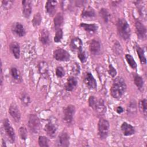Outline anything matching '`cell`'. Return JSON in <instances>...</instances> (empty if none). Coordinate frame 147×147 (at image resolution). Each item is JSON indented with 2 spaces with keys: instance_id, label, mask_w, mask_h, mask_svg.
Segmentation results:
<instances>
[{
  "instance_id": "obj_37",
  "label": "cell",
  "mask_w": 147,
  "mask_h": 147,
  "mask_svg": "<svg viewBox=\"0 0 147 147\" xmlns=\"http://www.w3.org/2000/svg\"><path fill=\"white\" fill-rule=\"evenodd\" d=\"M63 32L61 28L56 30V32L53 38L54 42L57 43L60 42L63 38Z\"/></svg>"
},
{
  "instance_id": "obj_12",
  "label": "cell",
  "mask_w": 147,
  "mask_h": 147,
  "mask_svg": "<svg viewBox=\"0 0 147 147\" xmlns=\"http://www.w3.org/2000/svg\"><path fill=\"white\" fill-rule=\"evenodd\" d=\"M84 83L90 89H95L97 87L96 81L90 72H87L84 78Z\"/></svg>"
},
{
  "instance_id": "obj_33",
  "label": "cell",
  "mask_w": 147,
  "mask_h": 147,
  "mask_svg": "<svg viewBox=\"0 0 147 147\" xmlns=\"http://www.w3.org/2000/svg\"><path fill=\"white\" fill-rule=\"evenodd\" d=\"M41 21H42V17L41 14L39 12L36 13L34 15L33 20L32 21L33 26L36 27L39 26L41 22Z\"/></svg>"
},
{
  "instance_id": "obj_28",
  "label": "cell",
  "mask_w": 147,
  "mask_h": 147,
  "mask_svg": "<svg viewBox=\"0 0 147 147\" xmlns=\"http://www.w3.org/2000/svg\"><path fill=\"white\" fill-rule=\"evenodd\" d=\"M10 75L12 77V78L17 82L21 81V77L20 75V71L18 70V69L15 67H12L10 68Z\"/></svg>"
},
{
  "instance_id": "obj_45",
  "label": "cell",
  "mask_w": 147,
  "mask_h": 147,
  "mask_svg": "<svg viewBox=\"0 0 147 147\" xmlns=\"http://www.w3.org/2000/svg\"><path fill=\"white\" fill-rule=\"evenodd\" d=\"M78 57L82 63H84L86 60V55L85 52L83 50L78 52Z\"/></svg>"
},
{
  "instance_id": "obj_25",
  "label": "cell",
  "mask_w": 147,
  "mask_h": 147,
  "mask_svg": "<svg viewBox=\"0 0 147 147\" xmlns=\"http://www.w3.org/2000/svg\"><path fill=\"white\" fill-rule=\"evenodd\" d=\"M136 50L137 52V53L138 55V56L139 57L140 61L142 64H146V59L144 51L143 49L140 47V45L136 44Z\"/></svg>"
},
{
  "instance_id": "obj_5",
  "label": "cell",
  "mask_w": 147,
  "mask_h": 147,
  "mask_svg": "<svg viewBox=\"0 0 147 147\" xmlns=\"http://www.w3.org/2000/svg\"><path fill=\"white\" fill-rule=\"evenodd\" d=\"M53 56L54 59L59 61H68L71 56L68 51L63 48H58L53 51Z\"/></svg>"
},
{
  "instance_id": "obj_34",
  "label": "cell",
  "mask_w": 147,
  "mask_h": 147,
  "mask_svg": "<svg viewBox=\"0 0 147 147\" xmlns=\"http://www.w3.org/2000/svg\"><path fill=\"white\" fill-rule=\"evenodd\" d=\"M38 143L41 147H48L49 146V140L44 136H40L38 139Z\"/></svg>"
},
{
  "instance_id": "obj_31",
  "label": "cell",
  "mask_w": 147,
  "mask_h": 147,
  "mask_svg": "<svg viewBox=\"0 0 147 147\" xmlns=\"http://www.w3.org/2000/svg\"><path fill=\"white\" fill-rule=\"evenodd\" d=\"M125 59H126L127 63H128V64L129 65V66L132 69H136L137 66V63L131 55L126 54L125 55Z\"/></svg>"
},
{
  "instance_id": "obj_38",
  "label": "cell",
  "mask_w": 147,
  "mask_h": 147,
  "mask_svg": "<svg viewBox=\"0 0 147 147\" xmlns=\"http://www.w3.org/2000/svg\"><path fill=\"white\" fill-rule=\"evenodd\" d=\"M18 133L20 138L22 140H25L27 138V130L26 128L24 126H21L20 127L18 130Z\"/></svg>"
},
{
  "instance_id": "obj_48",
  "label": "cell",
  "mask_w": 147,
  "mask_h": 147,
  "mask_svg": "<svg viewBox=\"0 0 147 147\" xmlns=\"http://www.w3.org/2000/svg\"><path fill=\"white\" fill-rule=\"evenodd\" d=\"M3 80V68H2V62H1V87L2 86Z\"/></svg>"
},
{
  "instance_id": "obj_1",
  "label": "cell",
  "mask_w": 147,
  "mask_h": 147,
  "mask_svg": "<svg viewBox=\"0 0 147 147\" xmlns=\"http://www.w3.org/2000/svg\"><path fill=\"white\" fill-rule=\"evenodd\" d=\"M126 88L125 79L121 76H118L113 80L110 88L111 95L115 99H119L125 94Z\"/></svg>"
},
{
  "instance_id": "obj_22",
  "label": "cell",
  "mask_w": 147,
  "mask_h": 147,
  "mask_svg": "<svg viewBox=\"0 0 147 147\" xmlns=\"http://www.w3.org/2000/svg\"><path fill=\"white\" fill-rule=\"evenodd\" d=\"M78 84V81L75 77L70 76L68 78L66 84L65 85V89L68 91H73Z\"/></svg>"
},
{
  "instance_id": "obj_9",
  "label": "cell",
  "mask_w": 147,
  "mask_h": 147,
  "mask_svg": "<svg viewBox=\"0 0 147 147\" xmlns=\"http://www.w3.org/2000/svg\"><path fill=\"white\" fill-rule=\"evenodd\" d=\"M69 145V136L65 131H62L58 136L56 146L66 147Z\"/></svg>"
},
{
  "instance_id": "obj_8",
  "label": "cell",
  "mask_w": 147,
  "mask_h": 147,
  "mask_svg": "<svg viewBox=\"0 0 147 147\" xmlns=\"http://www.w3.org/2000/svg\"><path fill=\"white\" fill-rule=\"evenodd\" d=\"M136 32L138 38L144 40L146 37V28L145 26L139 20H136L135 21Z\"/></svg>"
},
{
  "instance_id": "obj_32",
  "label": "cell",
  "mask_w": 147,
  "mask_h": 147,
  "mask_svg": "<svg viewBox=\"0 0 147 147\" xmlns=\"http://www.w3.org/2000/svg\"><path fill=\"white\" fill-rule=\"evenodd\" d=\"M20 100L22 104L25 106H28L31 102L29 95L26 92H23L21 94L20 96Z\"/></svg>"
},
{
  "instance_id": "obj_18",
  "label": "cell",
  "mask_w": 147,
  "mask_h": 147,
  "mask_svg": "<svg viewBox=\"0 0 147 147\" xmlns=\"http://www.w3.org/2000/svg\"><path fill=\"white\" fill-rule=\"evenodd\" d=\"M100 44L99 41L93 39L90 41L89 44V50L91 54L98 55L100 51Z\"/></svg>"
},
{
  "instance_id": "obj_17",
  "label": "cell",
  "mask_w": 147,
  "mask_h": 147,
  "mask_svg": "<svg viewBox=\"0 0 147 147\" xmlns=\"http://www.w3.org/2000/svg\"><path fill=\"white\" fill-rule=\"evenodd\" d=\"M57 2L56 1H47L45 4V10L48 15L52 17L55 15Z\"/></svg>"
},
{
  "instance_id": "obj_10",
  "label": "cell",
  "mask_w": 147,
  "mask_h": 147,
  "mask_svg": "<svg viewBox=\"0 0 147 147\" xmlns=\"http://www.w3.org/2000/svg\"><path fill=\"white\" fill-rule=\"evenodd\" d=\"M9 113L16 122H19L21 119V113L17 106L12 103L9 107Z\"/></svg>"
},
{
  "instance_id": "obj_15",
  "label": "cell",
  "mask_w": 147,
  "mask_h": 147,
  "mask_svg": "<svg viewBox=\"0 0 147 147\" xmlns=\"http://www.w3.org/2000/svg\"><path fill=\"white\" fill-rule=\"evenodd\" d=\"M121 129L123 134L125 136H130L135 133L134 127L126 122L122 123L121 126Z\"/></svg>"
},
{
  "instance_id": "obj_40",
  "label": "cell",
  "mask_w": 147,
  "mask_h": 147,
  "mask_svg": "<svg viewBox=\"0 0 147 147\" xmlns=\"http://www.w3.org/2000/svg\"><path fill=\"white\" fill-rule=\"evenodd\" d=\"M13 4V1L11 0H3L2 1V6L5 10L10 9Z\"/></svg>"
},
{
  "instance_id": "obj_29",
  "label": "cell",
  "mask_w": 147,
  "mask_h": 147,
  "mask_svg": "<svg viewBox=\"0 0 147 147\" xmlns=\"http://www.w3.org/2000/svg\"><path fill=\"white\" fill-rule=\"evenodd\" d=\"M134 82L135 85L140 90H141L143 88L144 82L141 76H140L139 75L136 74L134 76Z\"/></svg>"
},
{
  "instance_id": "obj_13",
  "label": "cell",
  "mask_w": 147,
  "mask_h": 147,
  "mask_svg": "<svg viewBox=\"0 0 147 147\" xmlns=\"http://www.w3.org/2000/svg\"><path fill=\"white\" fill-rule=\"evenodd\" d=\"M83 42L82 40L79 37H74L70 43V48L72 51L75 52H79L82 51Z\"/></svg>"
},
{
  "instance_id": "obj_26",
  "label": "cell",
  "mask_w": 147,
  "mask_h": 147,
  "mask_svg": "<svg viewBox=\"0 0 147 147\" xmlns=\"http://www.w3.org/2000/svg\"><path fill=\"white\" fill-rule=\"evenodd\" d=\"M95 16V12L93 8L88 6L86 9H84L82 12L81 16L84 18L94 17Z\"/></svg>"
},
{
  "instance_id": "obj_11",
  "label": "cell",
  "mask_w": 147,
  "mask_h": 147,
  "mask_svg": "<svg viewBox=\"0 0 147 147\" xmlns=\"http://www.w3.org/2000/svg\"><path fill=\"white\" fill-rule=\"evenodd\" d=\"M11 31L18 37H24L26 34V30L24 25L18 22H15L11 26Z\"/></svg>"
},
{
  "instance_id": "obj_20",
  "label": "cell",
  "mask_w": 147,
  "mask_h": 147,
  "mask_svg": "<svg viewBox=\"0 0 147 147\" xmlns=\"http://www.w3.org/2000/svg\"><path fill=\"white\" fill-rule=\"evenodd\" d=\"M94 110H95V111L98 115H103L106 111V107L105 103V101L102 99H97V101Z\"/></svg>"
},
{
  "instance_id": "obj_35",
  "label": "cell",
  "mask_w": 147,
  "mask_h": 147,
  "mask_svg": "<svg viewBox=\"0 0 147 147\" xmlns=\"http://www.w3.org/2000/svg\"><path fill=\"white\" fill-rule=\"evenodd\" d=\"M38 70L41 74L42 75H45L48 72V67L47 63L45 61L40 62L38 64Z\"/></svg>"
},
{
  "instance_id": "obj_47",
  "label": "cell",
  "mask_w": 147,
  "mask_h": 147,
  "mask_svg": "<svg viewBox=\"0 0 147 147\" xmlns=\"http://www.w3.org/2000/svg\"><path fill=\"white\" fill-rule=\"evenodd\" d=\"M115 111L117 112V113L120 114L122 113L124 111V109L122 106H117L115 108Z\"/></svg>"
},
{
  "instance_id": "obj_43",
  "label": "cell",
  "mask_w": 147,
  "mask_h": 147,
  "mask_svg": "<svg viewBox=\"0 0 147 147\" xmlns=\"http://www.w3.org/2000/svg\"><path fill=\"white\" fill-rule=\"evenodd\" d=\"M113 50L117 55H120L122 53V48L120 44L118 42H116L113 47Z\"/></svg>"
},
{
  "instance_id": "obj_23",
  "label": "cell",
  "mask_w": 147,
  "mask_h": 147,
  "mask_svg": "<svg viewBox=\"0 0 147 147\" xmlns=\"http://www.w3.org/2000/svg\"><path fill=\"white\" fill-rule=\"evenodd\" d=\"M40 41L43 45H48L50 42L49 32L47 29H42L40 30L39 35Z\"/></svg>"
},
{
  "instance_id": "obj_27",
  "label": "cell",
  "mask_w": 147,
  "mask_h": 147,
  "mask_svg": "<svg viewBox=\"0 0 147 147\" xmlns=\"http://www.w3.org/2000/svg\"><path fill=\"white\" fill-rule=\"evenodd\" d=\"M138 107L141 113L146 117L147 112V100L145 98H144L140 100L138 103Z\"/></svg>"
},
{
  "instance_id": "obj_36",
  "label": "cell",
  "mask_w": 147,
  "mask_h": 147,
  "mask_svg": "<svg viewBox=\"0 0 147 147\" xmlns=\"http://www.w3.org/2000/svg\"><path fill=\"white\" fill-rule=\"evenodd\" d=\"M137 104L135 100H131L128 106L127 111L130 114H134L137 112Z\"/></svg>"
},
{
  "instance_id": "obj_14",
  "label": "cell",
  "mask_w": 147,
  "mask_h": 147,
  "mask_svg": "<svg viewBox=\"0 0 147 147\" xmlns=\"http://www.w3.org/2000/svg\"><path fill=\"white\" fill-rule=\"evenodd\" d=\"M44 130L47 135L51 138L55 137L57 133V127L52 122L49 121L44 126Z\"/></svg>"
},
{
  "instance_id": "obj_7",
  "label": "cell",
  "mask_w": 147,
  "mask_h": 147,
  "mask_svg": "<svg viewBox=\"0 0 147 147\" xmlns=\"http://www.w3.org/2000/svg\"><path fill=\"white\" fill-rule=\"evenodd\" d=\"M3 129L9 138L11 143H14L16 140V134L14 129L11 125V123L8 119L5 118L3 121Z\"/></svg>"
},
{
  "instance_id": "obj_39",
  "label": "cell",
  "mask_w": 147,
  "mask_h": 147,
  "mask_svg": "<svg viewBox=\"0 0 147 147\" xmlns=\"http://www.w3.org/2000/svg\"><path fill=\"white\" fill-rule=\"evenodd\" d=\"M136 6L138 5V11L140 13V14L144 17V18H146V10L145 8L142 6V5H141L140 4V1H137V3H136Z\"/></svg>"
},
{
  "instance_id": "obj_42",
  "label": "cell",
  "mask_w": 147,
  "mask_h": 147,
  "mask_svg": "<svg viewBox=\"0 0 147 147\" xmlns=\"http://www.w3.org/2000/svg\"><path fill=\"white\" fill-rule=\"evenodd\" d=\"M97 101V99L94 96H90L88 98V105L92 109H94L96 103Z\"/></svg>"
},
{
  "instance_id": "obj_6",
  "label": "cell",
  "mask_w": 147,
  "mask_h": 147,
  "mask_svg": "<svg viewBox=\"0 0 147 147\" xmlns=\"http://www.w3.org/2000/svg\"><path fill=\"white\" fill-rule=\"evenodd\" d=\"M75 113V107L72 105H68L63 110V120L64 121L70 124L73 121L74 115Z\"/></svg>"
},
{
  "instance_id": "obj_44",
  "label": "cell",
  "mask_w": 147,
  "mask_h": 147,
  "mask_svg": "<svg viewBox=\"0 0 147 147\" xmlns=\"http://www.w3.org/2000/svg\"><path fill=\"white\" fill-rule=\"evenodd\" d=\"M108 72H109V75L113 77V78H114L116 75H117V70L116 69L113 67V65L110 64H109V70H108Z\"/></svg>"
},
{
  "instance_id": "obj_49",
  "label": "cell",
  "mask_w": 147,
  "mask_h": 147,
  "mask_svg": "<svg viewBox=\"0 0 147 147\" xmlns=\"http://www.w3.org/2000/svg\"><path fill=\"white\" fill-rule=\"evenodd\" d=\"M5 146H6V143H5V141L2 140V147H5Z\"/></svg>"
},
{
  "instance_id": "obj_4",
  "label": "cell",
  "mask_w": 147,
  "mask_h": 147,
  "mask_svg": "<svg viewBox=\"0 0 147 147\" xmlns=\"http://www.w3.org/2000/svg\"><path fill=\"white\" fill-rule=\"evenodd\" d=\"M28 127L33 133H38L40 130L41 124L38 117L36 114H30L28 119Z\"/></svg>"
},
{
  "instance_id": "obj_46",
  "label": "cell",
  "mask_w": 147,
  "mask_h": 147,
  "mask_svg": "<svg viewBox=\"0 0 147 147\" xmlns=\"http://www.w3.org/2000/svg\"><path fill=\"white\" fill-rule=\"evenodd\" d=\"M72 72L73 73L77 75H79V73H80V66L79 65V64L76 63L73 64V65H72Z\"/></svg>"
},
{
  "instance_id": "obj_41",
  "label": "cell",
  "mask_w": 147,
  "mask_h": 147,
  "mask_svg": "<svg viewBox=\"0 0 147 147\" xmlns=\"http://www.w3.org/2000/svg\"><path fill=\"white\" fill-rule=\"evenodd\" d=\"M55 73L57 77L59 78H63L65 75V71L64 68L61 66H58L57 67H56Z\"/></svg>"
},
{
  "instance_id": "obj_24",
  "label": "cell",
  "mask_w": 147,
  "mask_h": 147,
  "mask_svg": "<svg viewBox=\"0 0 147 147\" xmlns=\"http://www.w3.org/2000/svg\"><path fill=\"white\" fill-rule=\"evenodd\" d=\"M63 21L64 17L63 14L61 13H58L57 14H56L53 19L54 27L56 30L59 29H60V27L63 23Z\"/></svg>"
},
{
  "instance_id": "obj_30",
  "label": "cell",
  "mask_w": 147,
  "mask_h": 147,
  "mask_svg": "<svg viewBox=\"0 0 147 147\" xmlns=\"http://www.w3.org/2000/svg\"><path fill=\"white\" fill-rule=\"evenodd\" d=\"M99 14L100 17L102 18V19L103 20V21L105 23H107L109 22L110 14L109 11L106 9L105 8L100 9L99 11Z\"/></svg>"
},
{
  "instance_id": "obj_3",
  "label": "cell",
  "mask_w": 147,
  "mask_h": 147,
  "mask_svg": "<svg viewBox=\"0 0 147 147\" xmlns=\"http://www.w3.org/2000/svg\"><path fill=\"white\" fill-rule=\"evenodd\" d=\"M110 129V123L109 121L103 118H101L98 122V136L102 140H104L107 138Z\"/></svg>"
},
{
  "instance_id": "obj_19",
  "label": "cell",
  "mask_w": 147,
  "mask_h": 147,
  "mask_svg": "<svg viewBox=\"0 0 147 147\" xmlns=\"http://www.w3.org/2000/svg\"><path fill=\"white\" fill-rule=\"evenodd\" d=\"M9 49L13 56L16 59H18L20 57V44L17 41H12L9 45Z\"/></svg>"
},
{
  "instance_id": "obj_16",
  "label": "cell",
  "mask_w": 147,
  "mask_h": 147,
  "mask_svg": "<svg viewBox=\"0 0 147 147\" xmlns=\"http://www.w3.org/2000/svg\"><path fill=\"white\" fill-rule=\"evenodd\" d=\"M32 1H22V15L24 17L29 18L32 13Z\"/></svg>"
},
{
  "instance_id": "obj_2",
  "label": "cell",
  "mask_w": 147,
  "mask_h": 147,
  "mask_svg": "<svg viewBox=\"0 0 147 147\" xmlns=\"http://www.w3.org/2000/svg\"><path fill=\"white\" fill-rule=\"evenodd\" d=\"M117 28L118 34L125 40L129 39L131 34V29L127 21L123 18H119L117 22Z\"/></svg>"
},
{
  "instance_id": "obj_21",
  "label": "cell",
  "mask_w": 147,
  "mask_h": 147,
  "mask_svg": "<svg viewBox=\"0 0 147 147\" xmlns=\"http://www.w3.org/2000/svg\"><path fill=\"white\" fill-rule=\"evenodd\" d=\"M80 27L83 28L86 32L89 34L95 33L98 29V26L95 24H86V23H81L80 24Z\"/></svg>"
}]
</instances>
